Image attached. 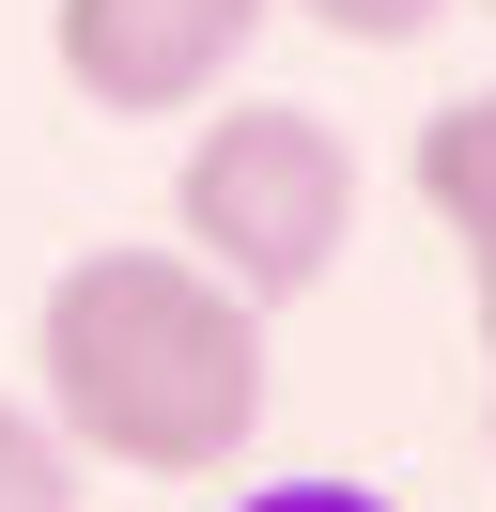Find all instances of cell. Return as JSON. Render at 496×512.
<instances>
[{"label": "cell", "instance_id": "6da1fadb", "mask_svg": "<svg viewBox=\"0 0 496 512\" xmlns=\"http://www.w3.org/2000/svg\"><path fill=\"white\" fill-rule=\"evenodd\" d=\"M31 419L78 466L217 481L264 435V311L186 249H78L31 295Z\"/></svg>", "mask_w": 496, "mask_h": 512}, {"label": "cell", "instance_id": "7a4b0ae2", "mask_svg": "<svg viewBox=\"0 0 496 512\" xmlns=\"http://www.w3.org/2000/svg\"><path fill=\"white\" fill-rule=\"evenodd\" d=\"M171 233L248 311L326 295L341 249H357V156H341V125L295 109V94H217V125L171 156Z\"/></svg>", "mask_w": 496, "mask_h": 512}, {"label": "cell", "instance_id": "3957f363", "mask_svg": "<svg viewBox=\"0 0 496 512\" xmlns=\"http://www.w3.org/2000/svg\"><path fill=\"white\" fill-rule=\"evenodd\" d=\"M279 0H47L62 94H93L109 125H186L233 94V63L264 47Z\"/></svg>", "mask_w": 496, "mask_h": 512}, {"label": "cell", "instance_id": "277c9868", "mask_svg": "<svg viewBox=\"0 0 496 512\" xmlns=\"http://www.w3.org/2000/svg\"><path fill=\"white\" fill-rule=\"evenodd\" d=\"M403 187H419V218L450 233L465 264L496 249V78H481V94H450V109H419V156H403Z\"/></svg>", "mask_w": 496, "mask_h": 512}, {"label": "cell", "instance_id": "5b68a950", "mask_svg": "<svg viewBox=\"0 0 496 512\" xmlns=\"http://www.w3.org/2000/svg\"><path fill=\"white\" fill-rule=\"evenodd\" d=\"M0 512H78V450L0 388Z\"/></svg>", "mask_w": 496, "mask_h": 512}, {"label": "cell", "instance_id": "8992f818", "mask_svg": "<svg viewBox=\"0 0 496 512\" xmlns=\"http://www.w3.org/2000/svg\"><path fill=\"white\" fill-rule=\"evenodd\" d=\"M279 16H310L326 47H419L434 16H450V0H279Z\"/></svg>", "mask_w": 496, "mask_h": 512}, {"label": "cell", "instance_id": "52a82bcc", "mask_svg": "<svg viewBox=\"0 0 496 512\" xmlns=\"http://www.w3.org/2000/svg\"><path fill=\"white\" fill-rule=\"evenodd\" d=\"M233 512H403V497H372V481H248Z\"/></svg>", "mask_w": 496, "mask_h": 512}, {"label": "cell", "instance_id": "ba28073f", "mask_svg": "<svg viewBox=\"0 0 496 512\" xmlns=\"http://www.w3.org/2000/svg\"><path fill=\"white\" fill-rule=\"evenodd\" d=\"M465 311H481V373H496V249L465 264Z\"/></svg>", "mask_w": 496, "mask_h": 512}, {"label": "cell", "instance_id": "9c48e42d", "mask_svg": "<svg viewBox=\"0 0 496 512\" xmlns=\"http://www.w3.org/2000/svg\"><path fill=\"white\" fill-rule=\"evenodd\" d=\"M465 16H496V0H465Z\"/></svg>", "mask_w": 496, "mask_h": 512}]
</instances>
